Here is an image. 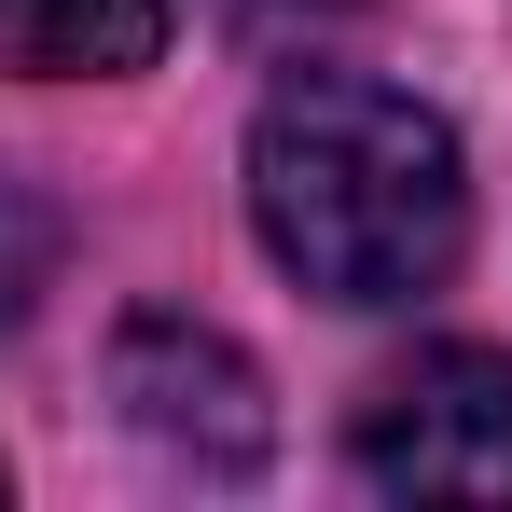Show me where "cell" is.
<instances>
[{
    "instance_id": "6da1fadb",
    "label": "cell",
    "mask_w": 512,
    "mask_h": 512,
    "mask_svg": "<svg viewBox=\"0 0 512 512\" xmlns=\"http://www.w3.org/2000/svg\"><path fill=\"white\" fill-rule=\"evenodd\" d=\"M250 222L333 305H416L471 250V167L457 125L402 84L360 70H305L291 97H263L250 125Z\"/></svg>"
},
{
    "instance_id": "7a4b0ae2",
    "label": "cell",
    "mask_w": 512,
    "mask_h": 512,
    "mask_svg": "<svg viewBox=\"0 0 512 512\" xmlns=\"http://www.w3.org/2000/svg\"><path fill=\"white\" fill-rule=\"evenodd\" d=\"M360 485H388V499H512V360L499 346H416L360 402Z\"/></svg>"
},
{
    "instance_id": "3957f363",
    "label": "cell",
    "mask_w": 512,
    "mask_h": 512,
    "mask_svg": "<svg viewBox=\"0 0 512 512\" xmlns=\"http://www.w3.org/2000/svg\"><path fill=\"white\" fill-rule=\"evenodd\" d=\"M111 402H125L139 443H167V457H194V471H250L263 457V374L222 333H194V319H125Z\"/></svg>"
},
{
    "instance_id": "277c9868",
    "label": "cell",
    "mask_w": 512,
    "mask_h": 512,
    "mask_svg": "<svg viewBox=\"0 0 512 512\" xmlns=\"http://www.w3.org/2000/svg\"><path fill=\"white\" fill-rule=\"evenodd\" d=\"M167 56V0H0V70L28 84H125Z\"/></svg>"
},
{
    "instance_id": "5b68a950",
    "label": "cell",
    "mask_w": 512,
    "mask_h": 512,
    "mask_svg": "<svg viewBox=\"0 0 512 512\" xmlns=\"http://www.w3.org/2000/svg\"><path fill=\"white\" fill-rule=\"evenodd\" d=\"M346 14H360V0H222V28H250V42H319Z\"/></svg>"
}]
</instances>
